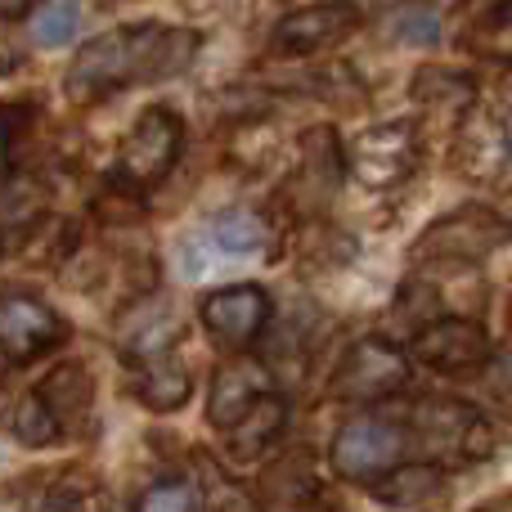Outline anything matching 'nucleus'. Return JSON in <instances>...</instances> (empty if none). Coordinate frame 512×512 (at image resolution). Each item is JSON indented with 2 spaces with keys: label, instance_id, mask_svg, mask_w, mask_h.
<instances>
[{
  "label": "nucleus",
  "instance_id": "obj_18",
  "mask_svg": "<svg viewBox=\"0 0 512 512\" xmlns=\"http://www.w3.org/2000/svg\"><path fill=\"white\" fill-rule=\"evenodd\" d=\"M212 243L221 252L252 256V252H261L265 243H270V225H265L256 212H243V207H234V212H221L212 221Z\"/></svg>",
  "mask_w": 512,
  "mask_h": 512
},
{
  "label": "nucleus",
  "instance_id": "obj_11",
  "mask_svg": "<svg viewBox=\"0 0 512 512\" xmlns=\"http://www.w3.org/2000/svg\"><path fill=\"white\" fill-rule=\"evenodd\" d=\"M68 337L63 319L54 315L45 301L14 292V297H0V355L9 360H36L50 346H59Z\"/></svg>",
  "mask_w": 512,
  "mask_h": 512
},
{
  "label": "nucleus",
  "instance_id": "obj_13",
  "mask_svg": "<svg viewBox=\"0 0 512 512\" xmlns=\"http://www.w3.org/2000/svg\"><path fill=\"white\" fill-rule=\"evenodd\" d=\"M261 396L265 391H261V369H256V364H243V360L221 364L212 378V391H207V423L230 432Z\"/></svg>",
  "mask_w": 512,
  "mask_h": 512
},
{
  "label": "nucleus",
  "instance_id": "obj_10",
  "mask_svg": "<svg viewBox=\"0 0 512 512\" xmlns=\"http://www.w3.org/2000/svg\"><path fill=\"white\" fill-rule=\"evenodd\" d=\"M198 315H203V328L216 342L243 351L270 324V292L256 288V283H230V288H216L212 297H203Z\"/></svg>",
  "mask_w": 512,
  "mask_h": 512
},
{
  "label": "nucleus",
  "instance_id": "obj_6",
  "mask_svg": "<svg viewBox=\"0 0 512 512\" xmlns=\"http://www.w3.org/2000/svg\"><path fill=\"white\" fill-rule=\"evenodd\" d=\"M414 432L427 445V454H445V459L450 454H459V459H490L495 454L490 423L472 405H459V400H427V405H418Z\"/></svg>",
  "mask_w": 512,
  "mask_h": 512
},
{
  "label": "nucleus",
  "instance_id": "obj_3",
  "mask_svg": "<svg viewBox=\"0 0 512 512\" xmlns=\"http://www.w3.org/2000/svg\"><path fill=\"white\" fill-rule=\"evenodd\" d=\"M180 149H185V122L171 108H144L140 122L122 140L117 153V176L131 189H149L176 167Z\"/></svg>",
  "mask_w": 512,
  "mask_h": 512
},
{
  "label": "nucleus",
  "instance_id": "obj_28",
  "mask_svg": "<svg viewBox=\"0 0 512 512\" xmlns=\"http://www.w3.org/2000/svg\"><path fill=\"white\" fill-rule=\"evenodd\" d=\"M472 512H512V495H499V499H486L481 508H472Z\"/></svg>",
  "mask_w": 512,
  "mask_h": 512
},
{
  "label": "nucleus",
  "instance_id": "obj_19",
  "mask_svg": "<svg viewBox=\"0 0 512 512\" xmlns=\"http://www.w3.org/2000/svg\"><path fill=\"white\" fill-rule=\"evenodd\" d=\"M414 99L418 104H427V108H436V104H463V108H472V95H477V86H472V77H463V72H454V68H436V63H427V68H418L414 72Z\"/></svg>",
  "mask_w": 512,
  "mask_h": 512
},
{
  "label": "nucleus",
  "instance_id": "obj_8",
  "mask_svg": "<svg viewBox=\"0 0 512 512\" xmlns=\"http://www.w3.org/2000/svg\"><path fill=\"white\" fill-rule=\"evenodd\" d=\"M414 355L427 364V369L472 373V369H481V364H490L495 342H490V333L477 324V319L445 315V319H432L427 328L414 333Z\"/></svg>",
  "mask_w": 512,
  "mask_h": 512
},
{
  "label": "nucleus",
  "instance_id": "obj_2",
  "mask_svg": "<svg viewBox=\"0 0 512 512\" xmlns=\"http://www.w3.org/2000/svg\"><path fill=\"white\" fill-rule=\"evenodd\" d=\"M409 432L400 423H378V418H355L333 436V472L342 481H360V486H378L387 472L405 463Z\"/></svg>",
  "mask_w": 512,
  "mask_h": 512
},
{
  "label": "nucleus",
  "instance_id": "obj_22",
  "mask_svg": "<svg viewBox=\"0 0 512 512\" xmlns=\"http://www.w3.org/2000/svg\"><path fill=\"white\" fill-rule=\"evenodd\" d=\"M391 36L405 45H436L441 41V14L432 5H423V0H405L391 14Z\"/></svg>",
  "mask_w": 512,
  "mask_h": 512
},
{
  "label": "nucleus",
  "instance_id": "obj_16",
  "mask_svg": "<svg viewBox=\"0 0 512 512\" xmlns=\"http://www.w3.org/2000/svg\"><path fill=\"white\" fill-rule=\"evenodd\" d=\"M189 391H194L189 369L176 360V355H167V351L149 355V360H144V369L135 373V396H140L153 414H171V409H180L189 400Z\"/></svg>",
  "mask_w": 512,
  "mask_h": 512
},
{
  "label": "nucleus",
  "instance_id": "obj_15",
  "mask_svg": "<svg viewBox=\"0 0 512 512\" xmlns=\"http://www.w3.org/2000/svg\"><path fill=\"white\" fill-rule=\"evenodd\" d=\"M36 396L45 400V409L54 414V423L63 427H81V418L90 414V400H95V378H90L86 364L68 360L59 369H50V378L36 387Z\"/></svg>",
  "mask_w": 512,
  "mask_h": 512
},
{
  "label": "nucleus",
  "instance_id": "obj_23",
  "mask_svg": "<svg viewBox=\"0 0 512 512\" xmlns=\"http://www.w3.org/2000/svg\"><path fill=\"white\" fill-rule=\"evenodd\" d=\"M198 490L185 481H167V486L144 490V499L135 504V512H198Z\"/></svg>",
  "mask_w": 512,
  "mask_h": 512
},
{
  "label": "nucleus",
  "instance_id": "obj_5",
  "mask_svg": "<svg viewBox=\"0 0 512 512\" xmlns=\"http://www.w3.org/2000/svg\"><path fill=\"white\" fill-rule=\"evenodd\" d=\"M512 239V225L490 207H459L427 225L414 243V261H486L495 248Z\"/></svg>",
  "mask_w": 512,
  "mask_h": 512
},
{
  "label": "nucleus",
  "instance_id": "obj_26",
  "mask_svg": "<svg viewBox=\"0 0 512 512\" xmlns=\"http://www.w3.org/2000/svg\"><path fill=\"white\" fill-rule=\"evenodd\" d=\"M207 512H256V504L234 481H221V486L212 490V499H207Z\"/></svg>",
  "mask_w": 512,
  "mask_h": 512
},
{
  "label": "nucleus",
  "instance_id": "obj_20",
  "mask_svg": "<svg viewBox=\"0 0 512 512\" xmlns=\"http://www.w3.org/2000/svg\"><path fill=\"white\" fill-rule=\"evenodd\" d=\"M81 32V0H41L32 9V41L41 50H59Z\"/></svg>",
  "mask_w": 512,
  "mask_h": 512
},
{
  "label": "nucleus",
  "instance_id": "obj_21",
  "mask_svg": "<svg viewBox=\"0 0 512 512\" xmlns=\"http://www.w3.org/2000/svg\"><path fill=\"white\" fill-rule=\"evenodd\" d=\"M5 427L18 436L23 445H50L59 441V423H54V414L45 409V400L36 396V391H27V396H18L14 405L5 409Z\"/></svg>",
  "mask_w": 512,
  "mask_h": 512
},
{
  "label": "nucleus",
  "instance_id": "obj_30",
  "mask_svg": "<svg viewBox=\"0 0 512 512\" xmlns=\"http://www.w3.org/2000/svg\"><path fill=\"white\" fill-rule=\"evenodd\" d=\"M423 5H432V9H441V5H459V0H423Z\"/></svg>",
  "mask_w": 512,
  "mask_h": 512
},
{
  "label": "nucleus",
  "instance_id": "obj_4",
  "mask_svg": "<svg viewBox=\"0 0 512 512\" xmlns=\"http://www.w3.org/2000/svg\"><path fill=\"white\" fill-rule=\"evenodd\" d=\"M418 158H423V144H418L414 122L369 126L346 144V171L369 189H391L409 180L418 171Z\"/></svg>",
  "mask_w": 512,
  "mask_h": 512
},
{
  "label": "nucleus",
  "instance_id": "obj_1",
  "mask_svg": "<svg viewBox=\"0 0 512 512\" xmlns=\"http://www.w3.org/2000/svg\"><path fill=\"white\" fill-rule=\"evenodd\" d=\"M203 36L194 27H113V32L86 41V50L72 59L63 90L77 104L104 99L122 86H149V81H171L198 59Z\"/></svg>",
  "mask_w": 512,
  "mask_h": 512
},
{
  "label": "nucleus",
  "instance_id": "obj_24",
  "mask_svg": "<svg viewBox=\"0 0 512 512\" xmlns=\"http://www.w3.org/2000/svg\"><path fill=\"white\" fill-rule=\"evenodd\" d=\"M36 207H41V189H36L32 180H14V185L0 189V221H5V225L9 221H14V225L32 221Z\"/></svg>",
  "mask_w": 512,
  "mask_h": 512
},
{
  "label": "nucleus",
  "instance_id": "obj_9",
  "mask_svg": "<svg viewBox=\"0 0 512 512\" xmlns=\"http://www.w3.org/2000/svg\"><path fill=\"white\" fill-rule=\"evenodd\" d=\"M508 153H512L508 126L495 117V108H481V104L463 108L459 126H454V149H450L454 171L477 180V185H490L508 167Z\"/></svg>",
  "mask_w": 512,
  "mask_h": 512
},
{
  "label": "nucleus",
  "instance_id": "obj_29",
  "mask_svg": "<svg viewBox=\"0 0 512 512\" xmlns=\"http://www.w3.org/2000/svg\"><path fill=\"white\" fill-rule=\"evenodd\" d=\"M504 104L512 108V72H508V81H504Z\"/></svg>",
  "mask_w": 512,
  "mask_h": 512
},
{
  "label": "nucleus",
  "instance_id": "obj_17",
  "mask_svg": "<svg viewBox=\"0 0 512 512\" xmlns=\"http://www.w3.org/2000/svg\"><path fill=\"white\" fill-rule=\"evenodd\" d=\"M441 486H445L441 463L423 459V463H400L396 472H387V477L373 486V495L391 508H414V504H423V499H432Z\"/></svg>",
  "mask_w": 512,
  "mask_h": 512
},
{
  "label": "nucleus",
  "instance_id": "obj_7",
  "mask_svg": "<svg viewBox=\"0 0 512 512\" xmlns=\"http://www.w3.org/2000/svg\"><path fill=\"white\" fill-rule=\"evenodd\" d=\"M405 382H409L405 351L369 337V342H355L351 351H346L342 369H337V378H333V396L364 400V405H369V400H387V396H396V391H405Z\"/></svg>",
  "mask_w": 512,
  "mask_h": 512
},
{
  "label": "nucleus",
  "instance_id": "obj_14",
  "mask_svg": "<svg viewBox=\"0 0 512 512\" xmlns=\"http://www.w3.org/2000/svg\"><path fill=\"white\" fill-rule=\"evenodd\" d=\"M283 427H288V405H283V396H270V391H265V396L256 400L248 414H243L239 423L225 432L230 459H239V463L261 459V454L283 436Z\"/></svg>",
  "mask_w": 512,
  "mask_h": 512
},
{
  "label": "nucleus",
  "instance_id": "obj_25",
  "mask_svg": "<svg viewBox=\"0 0 512 512\" xmlns=\"http://www.w3.org/2000/svg\"><path fill=\"white\" fill-rule=\"evenodd\" d=\"M23 63V36H18L14 18L0 14V72H14Z\"/></svg>",
  "mask_w": 512,
  "mask_h": 512
},
{
  "label": "nucleus",
  "instance_id": "obj_27",
  "mask_svg": "<svg viewBox=\"0 0 512 512\" xmlns=\"http://www.w3.org/2000/svg\"><path fill=\"white\" fill-rule=\"evenodd\" d=\"M32 5H41V0H0V14H5V18H18V14H27Z\"/></svg>",
  "mask_w": 512,
  "mask_h": 512
},
{
  "label": "nucleus",
  "instance_id": "obj_12",
  "mask_svg": "<svg viewBox=\"0 0 512 512\" xmlns=\"http://www.w3.org/2000/svg\"><path fill=\"white\" fill-rule=\"evenodd\" d=\"M355 23H360V18H355L346 5L297 9V14H288L279 27H274V45H279L283 54H315V50L337 45Z\"/></svg>",
  "mask_w": 512,
  "mask_h": 512
}]
</instances>
